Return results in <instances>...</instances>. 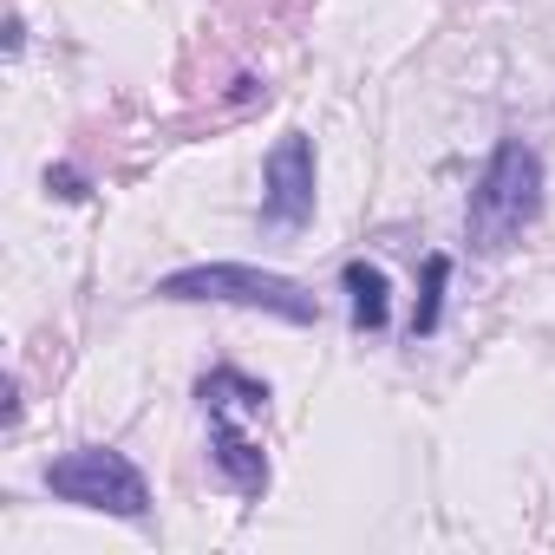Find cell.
Masks as SVG:
<instances>
[{"mask_svg":"<svg viewBox=\"0 0 555 555\" xmlns=\"http://www.w3.org/2000/svg\"><path fill=\"white\" fill-rule=\"evenodd\" d=\"M535 216H542V151L529 138H503L490 151V164L477 170L464 235H470L477 255H509Z\"/></svg>","mask_w":555,"mask_h":555,"instance_id":"cell-1","label":"cell"},{"mask_svg":"<svg viewBox=\"0 0 555 555\" xmlns=\"http://www.w3.org/2000/svg\"><path fill=\"white\" fill-rule=\"evenodd\" d=\"M164 301H229V308H261L288 327H314L321 321V301L288 282L274 268H248V261H196V268H170L157 282Z\"/></svg>","mask_w":555,"mask_h":555,"instance_id":"cell-2","label":"cell"},{"mask_svg":"<svg viewBox=\"0 0 555 555\" xmlns=\"http://www.w3.org/2000/svg\"><path fill=\"white\" fill-rule=\"evenodd\" d=\"M47 490L60 503H79V509H99V516H118V522H144L151 516V483L144 470L125 457V451H105V444H79L66 457L47 464Z\"/></svg>","mask_w":555,"mask_h":555,"instance_id":"cell-3","label":"cell"},{"mask_svg":"<svg viewBox=\"0 0 555 555\" xmlns=\"http://www.w3.org/2000/svg\"><path fill=\"white\" fill-rule=\"evenodd\" d=\"M314 138L282 131L261 157V222L268 229H308L314 222Z\"/></svg>","mask_w":555,"mask_h":555,"instance_id":"cell-4","label":"cell"},{"mask_svg":"<svg viewBox=\"0 0 555 555\" xmlns=\"http://www.w3.org/2000/svg\"><path fill=\"white\" fill-rule=\"evenodd\" d=\"M209 464H216V477L235 496H261L268 490V457L229 412H209Z\"/></svg>","mask_w":555,"mask_h":555,"instance_id":"cell-5","label":"cell"},{"mask_svg":"<svg viewBox=\"0 0 555 555\" xmlns=\"http://www.w3.org/2000/svg\"><path fill=\"white\" fill-rule=\"evenodd\" d=\"M340 282H347V301H353V334H386V321H392L386 268L379 261H347Z\"/></svg>","mask_w":555,"mask_h":555,"instance_id":"cell-6","label":"cell"},{"mask_svg":"<svg viewBox=\"0 0 555 555\" xmlns=\"http://www.w3.org/2000/svg\"><path fill=\"white\" fill-rule=\"evenodd\" d=\"M196 399H203L209 412H268V386H261V379H248V373H235V366L203 373Z\"/></svg>","mask_w":555,"mask_h":555,"instance_id":"cell-7","label":"cell"},{"mask_svg":"<svg viewBox=\"0 0 555 555\" xmlns=\"http://www.w3.org/2000/svg\"><path fill=\"white\" fill-rule=\"evenodd\" d=\"M444 288H451V255H425V282L412 301V340H431L444 321Z\"/></svg>","mask_w":555,"mask_h":555,"instance_id":"cell-8","label":"cell"},{"mask_svg":"<svg viewBox=\"0 0 555 555\" xmlns=\"http://www.w3.org/2000/svg\"><path fill=\"white\" fill-rule=\"evenodd\" d=\"M47 190H53V196H66V203H73V196H86V190H79V170H66V164H60V170H47Z\"/></svg>","mask_w":555,"mask_h":555,"instance_id":"cell-9","label":"cell"}]
</instances>
